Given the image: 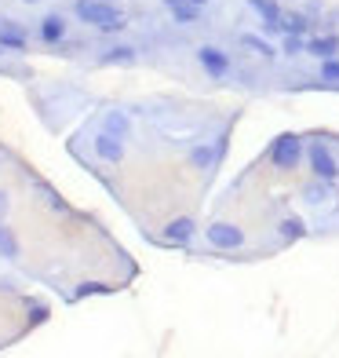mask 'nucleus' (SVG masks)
Wrapping results in <instances>:
<instances>
[{
  "mask_svg": "<svg viewBox=\"0 0 339 358\" xmlns=\"http://www.w3.org/2000/svg\"><path fill=\"white\" fill-rule=\"evenodd\" d=\"M77 19L88 22V26H95V30H102V33H117V30H124V15H121V8L106 4V0H77Z\"/></svg>",
  "mask_w": 339,
  "mask_h": 358,
  "instance_id": "f257e3e1",
  "label": "nucleus"
},
{
  "mask_svg": "<svg viewBox=\"0 0 339 358\" xmlns=\"http://www.w3.org/2000/svg\"><path fill=\"white\" fill-rule=\"evenodd\" d=\"M299 158H303V143H299V135L284 132V135L273 139V147H270V161L278 164V169H296Z\"/></svg>",
  "mask_w": 339,
  "mask_h": 358,
  "instance_id": "f03ea898",
  "label": "nucleus"
},
{
  "mask_svg": "<svg viewBox=\"0 0 339 358\" xmlns=\"http://www.w3.org/2000/svg\"><path fill=\"white\" fill-rule=\"evenodd\" d=\"M307 158H310V169H314L318 179H329V183H332V179L339 176V164H336V158L329 153V147H325V143H314V147L307 150Z\"/></svg>",
  "mask_w": 339,
  "mask_h": 358,
  "instance_id": "7ed1b4c3",
  "label": "nucleus"
},
{
  "mask_svg": "<svg viewBox=\"0 0 339 358\" xmlns=\"http://www.w3.org/2000/svg\"><path fill=\"white\" fill-rule=\"evenodd\" d=\"M208 241H212L215 249H241V227H233V223H212L208 227Z\"/></svg>",
  "mask_w": 339,
  "mask_h": 358,
  "instance_id": "20e7f679",
  "label": "nucleus"
},
{
  "mask_svg": "<svg viewBox=\"0 0 339 358\" xmlns=\"http://www.w3.org/2000/svg\"><path fill=\"white\" fill-rule=\"evenodd\" d=\"M197 59H201V66L212 73V77H226V70H230L226 51H219V48H212V44H204V48L197 51Z\"/></svg>",
  "mask_w": 339,
  "mask_h": 358,
  "instance_id": "39448f33",
  "label": "nucleus"
},
{
  "mask_svg": "<svg viewBox=\"0 0 339 358\" xmlns=\"http://www.w3.org/2000/svg\"><path fill=\"white\" fill-rule=\"evenodd\" d=\"M95 153L102 161H110V164H117L124 158V143L117 135H110V132H102V135H95Z\"/></svg>",
  "mask_w": 339,
  "mask_h": 358,
  "instance_id": "423d86ee",
  "label": "nucleus"
},
{
  "mask_svg": "<svg viewBox=\"0 0 339 358\" xmlns=\"http://www.w3.org/2000/svg\"><path fill=\"white\" fill-rule=\"evenodd\" d=\"M164 238L172 241V245H186V241L193 238V220H190V216L172 220V223H168V230H164Z\"/></svg>",
  "mask_w": 339,
  "mask_h": 358,
  "instance_id": "0eeeda50",
  "label": "nucleus"
},
{
  "mask_svg": "<svg viewBox=\"0 0 339 358\" xmlns=\"http://www.w3.org/2000/svg\"><path fill=\"white\" fill-rule=\"evenodd\" d=\"M164 4L175 15V22H182V26L197 22V15H201V4H193V0H164Z\"/></svg>",
  "mask_w": 339,
  "mask_h": 358,
  "instance_id": "6e6552de",
  "label": "nucleus"
},
{
  "mask_svg": "<svg viewBox=\"0 0 339 358\" xmlns=\"http://www.w3.org/2000/svg\"><path fill=\"white\" fill-rule=\"evenodd\" d=\"M0 256H4V260H19V256H22V245H19L15 230L4 227V223H0Z\"/></svg>",
  "mask_w": 339,
  "mask_h": 358,
  "instance_id": "1a4fd4ad",
  "label": "nucleus"
},
{
  "mask_svg": "<svg viewBox=\"0 0 339 358\" xmlns=\"http://www.w3.org/2000/svg\"><path fill=\"white\" fill-rule=\"evenodd\" d=\"M41 37L48 44H59L62 37H66V22H62L59 15H48V19H41Z\"/></svg>",
  "mask_w": 339,
  "mask_h": 358,
  "instance_id": "9d476101",
  "label": "nucleus"
},
{
  "mask_svg": "<svg viewBox=\"0 0 339 358\" xmlns=\"http://www.w3.org/2000/svg\"><path fill=\"white\" fill-rule=\"evenodd\" d=\"M106 132L117 135V139H128V135H132V121H128L121 110H110L106 113Z\"/></svg>",
  "mask_w": 339,
  "mask_h": 358,
  "instance_id": "9b49d317",
  "label": "nucleus"
},
{
  "mask_svg": "<svg viewBox=\"0 0 339 358\" xmlns=\"http://www.w3.org/2000/svg\"><path fill=\"white\" fill-rule=\"evenodd\" d=\"M307 51H310V55H318V59H332L336 55V51H339V37H318V41H310L307 44Z\"/></svg>",
  "mask_w": 339,
  "mask_h": 358,
  "instance_id": "f8f14e48",
  "label": "nucleus"
},
{
  "mask_svg": "<svg viewBox=\"0 0 339 358\" xmlns=\"http://www.w3.org/2000/svg\"><path fill=\"white\" fill-rule=\"evenodd\" d=\"M0 44H4V48H26V37L19 33V26L15 22H11V19H4V22H0Z\"/></svg>",
  "mask_w": 339,
  "mask_h": 358,
  "instance_id": "ddd939ff",
  "label": "nucleus"
},
{
  "mask_svg": "<svg viewBox=\"0 0 339 358\" xmlns=\"http://www.w3.org/2000/svg\"><path fill=\"white\" fill-rule=\"evenodd\" d=\"M139 55H135V48H110L106 55H102V62H106V66H113V62H121V66H132Z\"/></svg>",
  "mask_w": 339,
  "mask_h": 358,
  "instance_id": "4468645a",
  "label": "nucleus"
},
{
  "mask_svg": "<svg viewBox=\"0 0 339 358\" xmlns=\"http://www.w3.org/2000/svg\"><path fill=\"white\" fill-rule=\"evenodd\" d=\"M303 234H307L303 220H296V216H289V220H281V238H284V241H299Z\"/></svg>",
  "mask_w": 339,
  "mask_h": 358,
  "instance_id": "2eb2a0df",
  "label": "nucleus"
},
{
  "mask_svg": "<svg viewBox=\"0 0 339 358\" xmlns=\"http://www.w3.org/2000/svg\"><path fill=\"white\" fill-rule=\"evenodd\" d=\"M241 44H244V48H252L255 55H263V59H273V55H278V51H273L267 41H259V37H252V33H244V37H241Z\"/></svg>",
  "mask_w": 339,
  "mask_h": 358,
  "instance_id": "dca6fc26",
  "label": "nucleus"
},
{
  "mask_svg": "<svg viewBox=\"0 0 339 358\" xmlns=\"http://www.w3.org/2000/svg\"><path fill=\"white\" fill-rule=\"evenodd\" d=\"M307 26H310V22H307L303 15H281V30H284V33H307Z\"/></svg>",
  "mask_w": 339,
  "mask_h": 358,
  "instance_id": "f3484780",
  "label": "nucleus"
},
{
  "mask_svg": "<svg viewBox=\"0 0 339 358\" xmlns=\"http://www.w3.org/2000/svg\"><path fill=\"white\" fill-rule=\"evenodd\" d=\"M303 51V41H299V33H289L284 37V55H299Z\"/></svg>",
  "mask_w": 339,
  "mask_h": 358,
  "instance_id": "a211bd4d",
  "label": "nucleus"
},
{
  "mask_svg": "<svg viewBox=\"0 0 339 358\" xmlns=\"http://www.w3.org/2000/svg\"><path fill=\"white\" fill-rule=\"evenodd\" d=\"M321 77H325V81H339V62H336V59H325Z\"/></svg>",
  "mask_w": 339,
  "mask_h": 358,
  "instance_id": "6ab92c4d",
  "label": "nucleus"
},
{
  "mask_svg": "<svg viewBox=\"0 0 339 358\" xmlns=\"http://www.w3.org/2000/svg\"><path fill=\"white\" fill-rule=\"evenodd\" d=\"M325 183H329V179H321V183H310V187H307V198H310V201H321L325 194H329V190H325Z\"/></svg>",
  "mask_w": 339,
  "mask_h": 358,
  "instance_id": "aec40b11",
  "label": "nucleus"
},
{
  "mask_svg": "<svg viewBox=\"0 0 339 358\" xmlns=\"http://www.w3.org/2000/svg\"><path fill=\"white\" fill-rule=\"evenodd\" d=\"M190 161H193V164H208V161H212V150H204V147H197V150L190 153Z\"/></svg>",
  "mask_w": 339,
  "mask_h": 358,
  "instance_id": "412c9836",
  "label": "nucleus"
},
{
  "mask_svg": "<svg viewBox=\"0 0 339 358\" xmlns=\"http://www.w3.org/2000/svg\"><path fill=\"white\" fill-rule=\"evenodd\" d=\"M88 292H110V285H99V281H91V285L81 289V296H88Z\"/></svg>",
  "mask_w": 339,
  "mask_h": 358,
  "instance_id": "4be33fe9",
  "label": "nucleus"
},
{
  "mask_svg": "<svg viewBox=\"0 0 339 358\" xmlns=\"http://www.w3.org/2000/svg\"><path fill=\"white\" fill-rule=\"evenodd\" d=\"M44 318H48V311H44L41 303H37V307H33V322H44Z\"/></svg>",
  "mask_w": 339,
  "mask_h": 358,
  "instance_id": "5701e85b",
  "label": "nucleus"
},
{
  "mask_svg": "<svg viewBox=\"0 0 339 358\" xmlns=\"http://www.w3.org/2000/svg\"><path fill=\"white\" fill-rule=\"evenodd\" d=\"M4 212H8V194L0 190V216H4Z\"/></svg>",
  "mask_w": 339,
  "mask_h": 358,
  "instance_id": "b1692460",
  "label": "nucleus"
},
{
  "mask_svg": "<svg viewBox=\"0 0 339 358\" xmlns=\"http://www.w3.org/2000/svg\"><path fill=\"white\" fill-rule=\"evenodd\" d=\"M193 4H204V0H193Z\"/></svg>",
  "mask_w": 339,
  "mask_h": 358,
  "instance_id": "393cba45",
  "label": "nucleus"
},
{
  "mask_svg": "<svg viewBox=\"0 0 339 358\" xmlns=\"http://www.w3.org/2000/svg\"><path fill=\"white\" fill-rule=\"evenodd\" d=\"M26 4H37V0H26Z\"/></svg>",
  "mask_w": 339,
  "mask_h": 358,
  "instance_id": "a878e982",
  "label": "nucleus"
}]
</instances>
